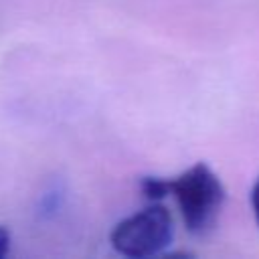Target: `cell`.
<instances>
[{
	"mask_svg": "<svg viewBox=\"0 0 259 259\" xmlns=\"http://www.w3.org/2000/svg\"><path fill=\"white\" fill-rule=\"evenodd\" d=\"M251 202H253V212H255V219H257V225H259V178H257V182L253 184Z\"/></svg>",
	"mask_w": 259,
	"mask_h": 259,
	"instance_id": "obj_5",
	"label": "cell"
},
{
	"mask_svg": "<svg viewBox=\"0 0 259 259\" xmlns=\"http://www.w3.org/2000/svg\"><path fill=\"white\" fill-rule=\"evenodd\" d=\"M168 186L190 233L200 235L214 225L225 200V188L206 164L192 166L178 178L168 180Z\"/></svg>",
	"mask_w": 259,
	"mask_h": 259,
	"instance_id": "obj_1",
	"label": "cell"
},
{
	"mask_svg": "<svg viewBox=\"0 0 259 259\" xmlns=\"http://www.w3.org/2000/svg\"><path fill=\"white\" fill-rule=\"evenodd\" d=\"M172 235L174 227L168 208L154 204L115 225L109 239L113 249L125 257H150L168 247Z\"/></svg>",
	"mask_w": 259,
	"mask_h": 259,
	"instance_id": "obj_2",
	"label": "cell"
},
{
	"mask_svg": "<svg viewBox=\"0 0 259 259\" xmlns=\"http://www.w3.org/2000/svg\"><path fill=\"white\" fill-rule=\"evenodd\" d=\"M142 190L148 198L152 200H160L164 198L166 194H170V186H168V180H162V178H144L142 180Z\"/></svg>",
	"mask_w": 259,
	"mask_h": 259,
	"instance_id": "obj_3",
	"label": "cell"
},
{
	"mask_svg": "<svg viewBox=\"0 0 259 259\" xmlns=\"http://www.w3.org/2000/svg\"><path fill=\"white\" fill-rule=\"evenodd\" d=\"M8 249H10V233L8 229L0 227V259L8 253Z\"/></svg>",
	"mask_w": 259,
	"mask_h": 259,
	"instance_id": "obj_4",
	"label": "cell"
}]
</instances>
